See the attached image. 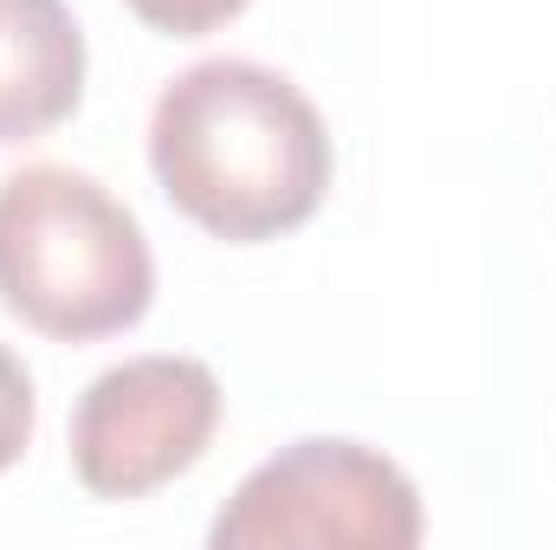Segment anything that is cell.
Returning a JSON list of instances; mask_svg holds the SVG:
<instances>
[{"label": "cell", "instance_id": "1", "mask_svg": "<svg viewBox=\"0 0 556 550\" xmlns=\"http://www.w3.org/2000/svg\"><path fill=\"white\" fill-rule=\"evenodd\" d=\"M149 168L201 234L260 247L324 208L337 149L317 104L285 72L201 59L155 98Z\"/></svg>", "mask_w": 556, "mask_h": 550}, {"label": "cell", "instance_id": "2", "mask_svg": "<svg viewBox=\"0 0 556 550\" xmlns=\"http://www.w3.org/2000/svg\"><path fill=\"white\" fill-rule=\"evenodd\" d=\"M155 260L137 214L85 168L33 162L0 182V304L59 343L142 324Z\"/></svg>", "mask_w": 556, "mask_h": 550}, {"label": "cell", "instance_id": "3", "mask_svg": "<svg viewBox=\"0 0 556 550\" xmlns=\"http://www.w3.org/2000/svg\"><path fill=\"white\" fill-rule=\"evenodd\" d=\"M214 550H415V479L363 440H291L220 505Z\"/></svg>", "mask_w": 556, "mask_h": 550}, {"label": "cell", "instance_id": "4", "mask_svg": "<svg viewBox=\"0 0 556 550\" xmlns=\"http://www.w3.org/2000/svg\"><path fill=\"white\" fill-rule=\"evenodd\" d=\"M220 427V383L194 357H130L72 409V473L91 499H149L181 479Z\"/></svg>", "mask_w": 556, "mask_h": 550}, {"label": "cell", "instance_id": "5", "mask_svg": "<svg viewBox=\"0 0 556 550\" xmlns=\"http://www.w3.org/2000/svg\"><path fill=\"white\" fill-rule=\"evenodd\" d=\"M85 98V33L65 0H0V142L59 130Z\"/></svg>", "mask_w": 556, "mask_h": 550}, {"label": "cell", "instance_id": "6", "mask_svg": "<svg viewBox=\"0 0 556 550\" xmlns=\"http://www.w3.org/2000/svg\"><path fill=\"white\" fill-rule=\"evenodd\" d=\"M33 421H39V396H33V376L26 363L0 343V473L33 447Z\"/></svg>", "mask_w": 556, "mask_h": 550}, {"label": "cell", "instance_id": "7", "mask_svg": "<svg viewBox=\"0 0 556 550\" xmlns=\"http://www.w3.org/2000/svg\"><path fill=\"white\" fill-rule=\"evenodd\" d=\"M124 7L137 13L142 26L168 33V39H201V33H214V26L240 20L253 0H124Z\"/></svg>", "mask_w": 556, "mask_h": 550}]
</instances>
